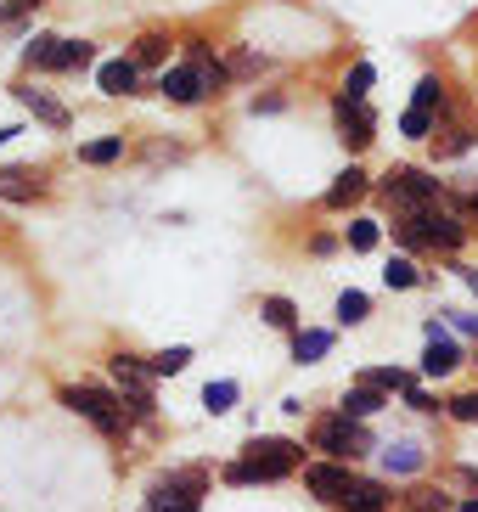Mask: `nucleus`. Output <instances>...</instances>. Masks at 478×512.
Segmentation results:
<instances>
[{"label": "nucleus", "mask_w": 478, "mask_h": 512, "mask_svg": "<svg viewBox=\"0 0 478 512\" xmlns=\"http://www.w3.org/2000/svg\"><path fill=\"white\" fill-rule=\"evenodd\" d=\"M389 203L400 214H422V209H439V181H428L422 169H389V181H383Z\"/></svg>", "instance_id": "obj_5"}, {"label": "nucleus", "mask_w": 478, "mask_h": 512, "mask_svg": "<svg viewBox=\"0 0 478 512\" xmlns=\"http://www.w3.org/2000/svg\"><path fill=\"white\" fill-rule=\"evenodd\" d=\"M304 484H310V496H315V501L349 507V496H355L360 473H349V462H315L310 473H304Z\"/></svg>", "instance_id": "obj_8"}, {"label": "nucleus", "mask_w": 478, "mask_h": 512, "mask_svg": "<svg viewBox=\"0 0 478 512\" xmlns=\"http://www.w3.org/2000/svg\"><path fill=\"white\" fill-rule=\"evenodd\" d=\"M462 512H478V496H473V501H462Z\"/></svg>", "instance_id": "obj_42"}, {"label": "nucleus", "mask_w": 478, "mask_h": 512, "mask_svg": "<svg viewBox=\"0 0 478 512\" xmlns=\"http://www.w3.org/2000/svg\"><path fill=\"white\" fill-rule=\"evenodd\" d=\"M332 119H338V136H344V147H372V130H377V119L372 113H366V107L360 102H349V96H338V102H332Z\"/></svg>", "instance_id": "obj_9"}, {"label": "nucleus", "mask_w": 478, "mask_h": 512, "mask_svg": "<svg viewBox=\"0 0 478 512\" xmlns=\"http://www.w3.org/2000/svg\"><path fill=\"white\" fill-rule=\"evenodd\" d=\"M360 383H366V389H383V394H405L417 377L400 372V366H372V372H360Z\"/></svg>", "instance_id": "obj_18"}, {"label": "nucleus", "mask_w": 478, "mask_h": 512, "mask_svg": "<svg viewBox=\"0 0 478 512\" xmlns=\"http://www.w3.org/2000/svg\"><path fill=\"white\" fill-rule=\"evenodd\" d=\"M405 406H411V411H439L434 400H428V394L417 389V383H411V389H405Z\"/></svg>", "instance_id": "obj_38"}, {"label": "nucleus", "mask_w": 478, "mask_h": 512, "mask_svg": "<svg viewBox=\"0 0 478 512\" xmlns=\"http://www.w3.org/2000/svg\"><path fill=\"white\" fill-rule=\"evenodd\" d=\"M400 130H405V136H411V141H422V136H428V130H434V113H417V107H405Z\"/></svg>", "instance_id": "obj_33"}, {"label": "nucleus", "mask_w": 478, "mask_h": 512, "mask_svg": "<svg viewBox=\"0 0 478 512\" xmlns=\"http://www.w3.org/2000/svg\"><path fill=\"white\" fill-rule=\"evenodd\" d=\"M310 439H315V451H327V462H355V456L377 451L372 434H366L355 417H344V411H338V417H321Z\"/></svg>", "instance_id": "obj_3"}, {"label": "nucleus", "mask_w": 478, "mask_h": 512, "mask_svg": "<svg viewBox=\"0 0 478 512\" xmlns=\"http://www.w3.org/2000/svg\"><path fill=\"white\" fill-rule=\"evenodd\" d=\"M62 46H68V40H57V34H34L23 62H29V68H62Z\"/></svg>", "instance_id": "obj_17"}, {"label": "nucleus", "mask_w": 478, "mask_h": 512, "mask_svg": "<svg viewBox=\"0 0 478 512\" xmlns=\"http://www.w3.org/2000/svg\"><path fill=\"white\" fill-rule=\"evenodd\" d=\"M462 237L467 231L456 226V220H450L445 209H422V214H405L400 220V242L405 248H462Z\"/></svg>", "instance_id": "obj_4"}, {"label": "nucleus", "mask_w": 478, "mask_h": 512, "mask_svg": "<svg viewBox=\"0 0 478 512\" xmlns=\"http://www.w3.org/2000/svg\"><path fill=\"white\" fill-rule=\"evenodd\" d=\"M107 372H113V383H119V394L124 400H130L135 411H141V417H147L152 411V361H135V355H113V361H107Z\"/></svg>", "instance_id": "obj_7"}, {"label": "nucleus", "mask_w": 478, "mask_h": 512, "mask_svg": "<svg viewBox=\"0 0 478 512\" xmlns=\"http://www.w3.org/2000/svg\"><path fill=\"white\" fill-rule=\"evenodd\" d=\"M119 152H124L119 136H102V141H85V147H79V158H85V164H113Z\"/></svg>", "instance_id": "obj_27"}, {"label": "nucleus", "mask_w": 478, "mask_h": 512, "mask_svg": "<svg viewBox=\"0 0 478 512\" xmlns=\"http://www.w3.org/2000/svg\"><path fill=\"white\" fill-rule=\"evenodd\" d=\"M450 321H456V327H462V332H473V338H478V316H462V310H456V316H450Z\"/></svg>", "instance_id": "obj_39"}, {"label": "nucleus", "mask_w": 478, "mask_h": 512, "mask_svg": "<svg viewBox=\"0 0 478 512\" xmlns=\"http://www.w3.org/2000/svg\"><path fill=\"white\" fill-rule=\"evenodd\" d=\"M164 57H169V40H164V34H141V40H135V68H158Z\"/></svg>", "instance_id": "obj_23"}, {"label": "nucleus", "mask_w": 478, "mask_h": 512, "mask_svg": "<svg viewBox=\"0 0 478 512\" xmlns=\"http://www.w3.org/2000/svg\"><path fill=\"white\" fill-rule=\"evenodd\" d=\"M462 366V344L439 332V321H428V349H422V377H445Z\"/></svg>", "instance_id": "obj_10"}, {"label": "nucleus", "mask_w": 478, "mask_h": 512, "mask_svg": "<svg viewBox=\"0 0 478 512\" xmlns=\"http://www.w3.org/2000/svg\"><path fill=\"white\" fill-rule=\"evenodd\" d=\"M186 366H192V349H186V344L164 349V355H152V372H158V377H175V372H186Z\"/></svg>", "instance_id": "obj_28"}, {"label": "nucleus", "mask_w": 478, "mask_h": 512, "mask_svg": "<svg viewBox=\"0 0 478 512\" xmlns=\"http://www.w3.org/2000/svg\"><path fill=\"white\" fill-rule=\"evenodd\" d=\"M383 501H389V496H383V484H377V479H360L355 496H349V512H383Z\"/></svg>", "instance_id": "obj_24"}, {"label": "nucleus", "mask_w": 478, "mask_h": 512, "mask_svg": "<svg viewBox=\"0 0 478 512\" xmlns=\"http://www.w3.org/2000/svg\"><path fill=\"white\" fill-rule=\"evenodd\" d=\"M467 147H473V130H456V136H450L439 152H445V158H456V152H467Z\"/></svg>", "instance_id": "obj_37"}, {"label": "nucleus", "mask_w": 478, "mask_h": 512, "mask_svg": "<svg viewBox=\"0 0 478 512\" xmlns=\"http://www.w3.org/2000/svg\"><path fill=\"white\" fill-rule=\"evenodd\" d=\"M259 68H265L259 51H237V57H231V74H259Z\"/></svg>", "instance_id": "obj_35"}, {"label": "nucleus", "mask_w": 478, "mask_h": 512, "mask_svg": "<svg viewBox=\"0 0 478 512\" xmlns=\"http://www.w3.org/2000/svg\"><path fill=\"white\" fill-rule=\"evenodd\" d=\"M62 406L74 411V417H85L90 428L107 434V439L124 434V400L107 394V389H96V383H68V389H62Z\"/></svg>", "instance_id": "obj_2"}, {"label": "nucleus", "mask_w": 478, "mask_h": 512, "mask_svg": "<svg viewBox=\"0 0 478 512\" xmlns=\"http://www.w3.org/2000/svg\"><path fill=\"white\" fill-rule=\"evenodd\" d=\"M90 62H96L90 40H68V46H62V68H90Z\"/></svg>", "instance_id": "obj_32"}, {"label": "nucleus", "mask_w": 478, "mask_h": 512, "mask_svg": "<svg viewBox=\"0 0 478 512\" xmlns=\"http://www.w3.org/2000/svg\"><path fill=\"white\" fill-rule=\"evenodd\" d=\"M467 209H473V220H478V192H473V203H467Z\"/></svg>", "instance_id": "obj_43"}, {"label": "nucleus", "mask_w": 478, "mask_h": 512, "mask_svg": "<svg viewBox=\"0 0 478 512\" xmlns=\"http://www.w3.org/2000/svg\"><path fill=\"white\" fill-rule=\"evenodd\" d=\"M237 383H231V377H220V383H209V389H203V411H214V417H220V411H231L237 406Z\"/></svg>", "instance_id": "obj_21"}, {"label": "nucleus", "mask_w": 478, "mask_h": 512, "mask_svg": "<svg viewBox=\"0 0 478 512\" xmlns=\"http://www.w3.org/2000/svg\"><path fill=\"white\" fill-rule=\"evenodd\" d=\"M164 96H169V102H180V107L203 102V96H209V85H203V68H197V62L164 68Z\"/></svg>", "instance_id": "obj_11"}, {"label": "nucleus", "mask_w": 478, "mask_h": 512, "mask_svg": "<svg viewBox=\"0 0 478 512\" xmlns=\"http://www.w3.org/2000/svg\"><path fill=\"white\" fill-rule=\"evenodd\" d=\"M197 490H203V473L186 467V473H169L147 490V512H197Z\"/></svg>", "instance_id": "obj_6"}, {"label": "nucleus", "mask_w": 478, "mask_h": 512, "mask_svg": "<svg viewBox=\"0 0 478 512\" xmlns=\"http://www.w3.org/2000/svg\"><path fill=\"white\" fill-rule=\"evenodd\" d=\"M34 6H40V0H6V6H0V23H12V17L34 12Z\"/></svg>", "instance_id": "obj_36"}, {"label": "nucleus", "mask_w": 478, "mask_h": 512, "mask_svg": "<svg viewBox=\"0 0 478 512\" xmlns=\"http://www.w3.org/2000/svg\"><path fill=\"white\" fill-rule=\"evenodd\" d=\"M135 79H141V68H135V57H113L96 68V85H102L107 96H130L135 91Z\"/></svg>", "instance_id": "obj_12"}, {"label": "nucleus", "mask_w": 478, "mask_h": 512, "mask_svg": "<svg viewBox=\"0 0 478 512\" xmlns=\"http://www.w3.org/2000/svg\"><path fill=\"white\" fill-rule=\"evenodd\" d=\"M259 316H265L270 327H282V332H299V310H293V299H282V293H270V299L259 304Z\"/></svg>", "instance_id": "obj_20"}, {"label": "nucleus", "mask_w": 478, "mask_h": 512, "mask_svg": "<svg viewBox=\"0 0 478 512\" xmlns=\"http://www.w3.org/2000/svg\"><path fill=\"white\" fill-rule=\"evenodd\" d=\"M366 310H372V299H366L360 287L338 293V321H344V327H360V321H366Z\"/></svg>", "instance_id": "obj_22"}, {"label": "nucleus", "mask_w": 478, "mask_h": 512, "mask_svg": "<svg viewBox=\"0 0 478 512\" xmlns=\"http://www.w3.org/2000/svg\"><path fill=\"white\" fill-rule=\"evenodd\" d=\"M321 355H332V332H321V327H310V332H293V361L299 366H310V361H321Z\"/></svg>", "instance_id": "obj_16"}, {"label": "nucleus", "mask_w": 478, "mask_h": 512, "mask_svg": "<svg viewBox=\"0 0 478 512\" xmlns=\"http://www.w3.org/2000/svg\"><path fill=\"white\" fill-rule=\"evenodd\" d=\"M377 237H383V231H377V220H349V248H355V254H372Z\"/></svg>", "instance_id": "obj_30"}, {"label": "nucleus", "mask_w": 478, "mask_h": 512, "mask_svg": "<svg viewBox=\"0 0 478 512\" xmlns=\"http://www.w3.org/2000/svg\"><path fill=\"white\" fill-rule=\"evenodd\" d=\"M450 417H456V422H478V394H456V400H450Z\"/></svg>", "instance_id": "obj_34"}, {"label": "nucleus", "mask_w": 478, "mask_h": 512, "mask_svg": "<svg viewBox=\"0 0 478 512\" xmlns=\"http://www.w3.org/2000/svg\"><path fill=\"white\" fill-rule=\"evenodd\" d=\"M456 276H462V282H467V287H473V293H478V271H473V265H456Z\"/></svg>", "instance_id": "obj_40"}, {"label": "nucleus", "mask_w": 478, "mask_h": 512, "mask_svg": "<svg viewBox=\"0 0 478 512\" xmlns=\"http://www.w3.org/2000/svg\"><path fill=\"white\" fill-rule=\"evenodd\" d=\"M17 102L29 107V113H34V119H40V124H51V130H68V124H74V119H68V107H62L57 96L34 91V85H29V91H17Z\"/></svg>", "instance_id": "obj_14"}, {"label": "nucleus", "mask_w": 478, "mask_h": 512, "mask_svg": "<svg viewBox=\"0 0 478 512\" xmlns=\"http://www.w3.org/2000/svg\"><path fill=\"white\" fill-rule=\"evenodd\" d=\"M366 186H372V181H366V169L349 164L344 175L327 186V197H321V203H327V209H349V203H360V197H366Z\"/></svg>", "instance_id": "obj_13"}, {"label": "nucleus", "mask_w": 478, "mask_h": 512, "mask_svg": "<svg viewBox=\"0 0 478 512\" xmlns=\"http://www.w3.org/2000/svg\"><path fill=\"white\" fill-rule=\"evenodd\" d=\"M383 406H389V394H383V389H366V383H355V389L344 394V417H355V422L377 417Z\"/></svg>", "instance_id": "obj_15"}, {"label": "nucleus", "mask_w": 478, "mask_h": 512, "mask_svg": "<svg viewBox=\"0 0 478 512\" xmlns=\"http://www.w3.org/2000/svg\"><path fill=\"white\" fill-rule=\"evenodd\" d=\"M299 462H304V445L259 434V439H248V445H242V462L225 467V479H231V484H270V479H287Z\"/></svg>", "instance_id": "obj_1"}, {"label": "nucleus", "mask_w": 478, "mask_h": 512, "mask_svg": "<svg viewBox=\"0 0 478 512\" xmlns=\"http://www.w3.org/2000/svg\"><path fill=\"white\" fill-rule=\"evenodd\" d=\"M12 136H23V130H17V124H12V130H0V147H6V141H12Z\"/></svg>", "instance_id": "obj_41"}, {"label": "nucleus", "mask_w": 478, "mask_h": 512, "mask_svg": "<svg viewBox=\"0 0 478 512\" xmlns=\"http://www.w3.org/2000/svg\"><path fill=\"white\" fill-rule=\"evenodd\" d=\"M372 79H377V68H372V62H355V68H349V79H344V91H338V96L360 102V96L372 91Z\"/></svg>", "instance_id": "obj_26"}, {"label": "nucleus", "mask_w": 478, "mask_h": 512, "mask_svg": "<svg viewBox=\"0 0 478 512\" xmlns=\"http://www.w3.org/2000/svg\"><path fill=\"white\" fill-rule=\"evenodd\" d=\"M383 282L405 293V287H417V282H422V271L411 265V259H389V265H383Z\"/></svg>", "instance_id": "obj_29"}, {"label": "nucleus", "mask_w": 478, "mask_h": 512, "mask_svg": "<svg viewBox=\"0 0 478 512\" xmlns=\"http://www.w3.org/2000/svg\"><path fill=\"white\" fill-rule=\"evenodd\" d=\"M411 107H417V113H445V85H439L434 74L417 79V102H411Z\"/></svg>", "instance_id": "obj_25"}, {"label": "nucleus", "mask_w": 478, "mask_h": 512, "mask_svg": "<svg viewBox=\"0 0 478 512\" xmlns=\"http://www.w3.org/2000/svg\"><path fill=\"white\" fill-rule=\"evenodd\" d=\"M0 192L6 197H34L40 186H29V169H6V175H0Z\"/></svg>", "instance_id": "obj_31"}, {"label": "nucleus", "mask_w": 478, "mask_h": 512, "mask_svg": "<svg viewBox=\"0 0 478 512\" xmlns=\"http://www.w3.org/2000/svg\"><path fill=\"white\" fill-rule=\"evenodd\" d=\"M383 467H389V473H417V467H422V445H417V439L383 445Z\"/></svg>", "instance_id": "obj_19"}]
</instances>
